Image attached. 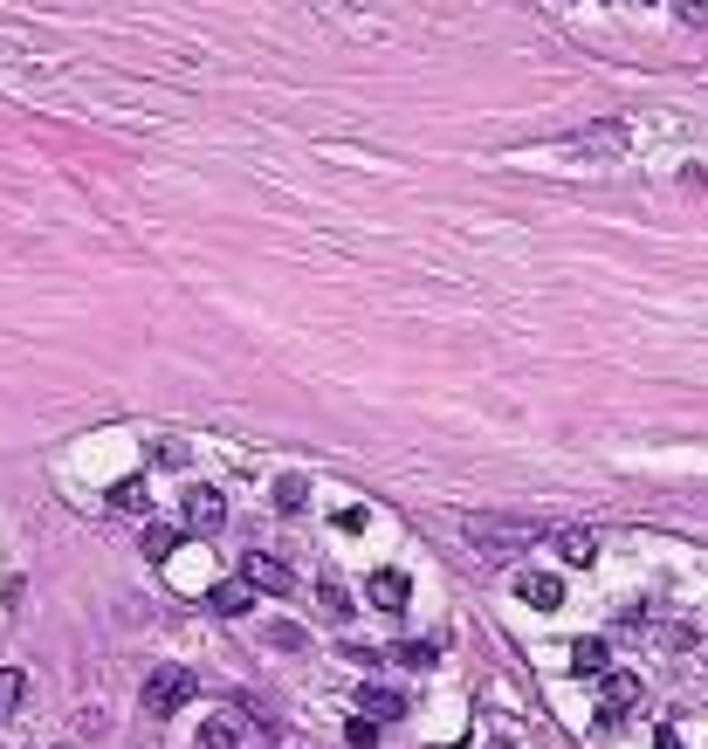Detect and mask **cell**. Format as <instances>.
I'll return each instance as SVG.
<instances>
[{
  "instance_id": "obj_1",
  "label": "cell",
  "mask_w": 708,
  "mask_h": 749,
  "mask_svg": "<svg viewBox=\"0 0 708 749\" xmlns=\"http://www.w3.org/2000/svg\"><path fill=\"white\" fill-rule=\"evenodd\" d=\"M543 536V523H530V516H475V523H468V543H475L482 550V558H523V550Z\"/></svg>"
},
{
  "instance_id": "obj_2",
  "label": "cell",
  "mask_w": 708,
  "mask_h": 749,
  "mask_svg": "<svg viewBox=\"0 0 708 749\" xmlns=\"http://www.w3.org/2000/svg\"><path fill=\"white\" fill-rule=\"evenodd\" d=\"M193 688H200V681H193L186 667H151V674H145V716H151V722L179 716V708L193 701Z\"/></svg>"
},
{
  "instance_id": "obj_3",
  "label": "cell",
  "mask_w": 708,
  "mask_h": 749,
  "mask_svg": "<svg viewBox=\"0 0 708 749\" xmlns=\"http://www.w3.org/2000/svg\"><path fill=\"white\" fill-rule=\"evenodd\" d=\"M179 523H186L193 536H214V530L227 523V495H220L214 482H193V489L179 495Z\"/></svg>"
},
{
  "instance_id": "obj_4",
  "label": "cell",
  "mask_w": 708,
  "mask_h": 749,
  "mask_svg": "<svg viewBox=\"0 0 708 749\" xmlns=\"http://www.w3.org/2000/svg\"><path fill=\"white\" fill-rule=\"evenodd\" d=\"M242 578H248L255 591H296V571L275 558V550H248V558H242Z\"/></svg>"
},
{
  "instance_id": "obj_5",
  "label": "cell",
  "mask_w": 708,
  "mask_h": 749,
  "mask_svg": "<svg viewBox=\"0 0 708 749\" xmlns=\"http://www.w3.org/2000/svg\"><path fill=\"white\" fill-rule=\"evenodd\" d=\"M242 736H248V716H242V708H220V716L200 722V749H242Z\"/></svg>"
},
{
  "instance_id": "obj_6",
  "label": "cell",
  "mask_w": 708,
  "mask_h": 749,
  "mask_svg": "<svg viewBox=\"0 0 708 749\" xmlns=\"http://www.w3.org/2000/svg\"><path fill=\"white\" fill-rule=\"evenodd\" d=\"M207 612H220V619L255 612V584H248V578H220V584L207 591Z\"/></svg>"
},
{
  "instance_id": "obj_7",
  "label": "cell",
  "mask_w": 708,
  "mask_h": 749,
  "mask_svg": "<svg viewBox=\"0 0 708 749\" xmlns=\"http://www.w3.org/2000/svg\"><path fill=\"white\" fill-rule=\"evenodd\" d=\"M365 591H372L378 612H406V605H413V578H406V571H372Z\"/></svg>"
},
{
  "instance_id": "obj_8",
  "label": "cell",
  "mask_w": 708,
  "mask_h": 749,
  "mask_svg": "<svg viewBox=\"0 0 708 749\" xmlns=\"http://www.w3.org/2000/svg\"><path fill=\"white\" fill-rule=\"evenodd\" d=\"M358 716H372V722H400V716H406V694H400V688H358Z\"/></svg>"
},
{
  "instance_id": "obj_9",
  "label": "cell",
  "mask_w": 708,
  "mask_h": 749,
  "mask_svg": "<svg viewBox=\"0 0 708 749\" xmlns=\"http://www.w3.org/2000/svg\"><path fill=\"white\" fill-rule=\"evenodd\" d=\"M517 599H523V605H543V612H550V605H564V584L550 578V571H523V578H517Z\"/></svg>"
},
{
  "instance_id": "obj_10",
  "label": "cell",
  "mask_w": 708,
  "mask_h": 749,
  "mask_svg": "<svg viewBox=\"0 0 708 749\" xmlns=\"http://www.w3.org/2000/svg\"><path fill=\"white\" fill-rule=\"evenodd\" d=\"M558 558H564L571 571H592V558H599V536H592V530H558Z\"/></svg>"
},
{
  "instance_id": "obj_11",
  "label": "cell",
  "mask_w": 708,
  "mask_h": 749,
  "mask_svg": "<svg viewBox=\"0 0 708 749\" xmlns=\"http://www.w3.org/2000/svg\"><path fill=\"white\" fill-rule=\"evenodd\" d=\"M606 667H612V660H606V640H578V647H571V674H578V681H599Z\"/></svg>"
},
{
  "instance_id": "obj_12",
  "label": "cell",
  "mask_w": 708,
  "mask_h": 749,
  "mask_svg": "<svg viewBox=\"0 0 708 749\" xmlns=\"http://www.w3.org/2000/svg\"><path fill=\"white\" fill-rule=\"evenodd\" d=\"M110 509H125V516H145V509H151V489H145V475L117 482V489H110Z\"/></svg>"
},
{
  "instance_id": "obj_13",
  "label": "cell",
  "mask_w": 708,
  "mask_h": 749,
  "mask_svg": "<svg viewBox=\"0 0 708 749\" xmlns=\"http://www.w3.org/2000/svg\"><path fill=\"white\" fill-rule=\"evenodd\" d=\"M21 701H28V674H21V667H0V722H8Z\"/></svg>"
},
{
  "instance_id": "obj_14",
  "label": "cell",
  "mask_w": 708,
  "mask_h": 749,
  "mask_svg": "<svg viewBox=\"0 0 708 749\" xmlns=\"http://www.w3.org/2000/svg\"><path fill=\"white\" fill-rule=\"evenodd\" d=\"M317 605H324V612H331V619H337V625H344V619H351V612H358V605H351V591H344V584H337V578H317Z\"/></svg>"
},
{
  "instance_id": "obj_15",
  "label": "cell",
  "mask_w": 708,
  "mask_h": 749,
  "mask_svg": "<svg viewBox=\"0 0 708 749\" xmlns=\"http://www.w3.org/2000/svg\"><path fill=\"white\" fill-rule=\"evenodd\" d=\"M599 681H606V708H633L640 701V674H612V667H606Z\"/></svg>"
},
{
  "instance_id": "obj_16",
  "label": "cell",
  "mask_w": 708,
  "mask_h": 749,
  "mask_svg": "<svg viewBox=\"0 0 708 749\" xmlns=\"http://www.w3.org/2000/svg\"><path fill=\"white\" fill-rule=\"evenodd\" d=\"M392 660H400V667H434L441 660V640H400V647H392Z\"/></svg>"
},
{
  "instance_id": "obj_17",
  "label": "cell",
  "mask_w": 708,
  "mask_h": 749,
  "mask_svg": "<svg viewBox=\"0 0 708 749\" xmlns=\"http://www.w3.org/2000/svg\"><path fill=\"white\" fill-rule=\"evenodd\" d=\"M138 550H145V564H166V558H173V550H179V536H173V530H159V523H151Z\"/></svg>"
},
{
  "instance_id": "obj_18",
  "label": "cell",
  "mask_w": 708,
  "mask_h": 749,
  "mask_svg": "<svg viewBox=\"0 0 708 749\" xmlns=\"http://www.w3.org/2000/svg\"><path fill=\"white\" fill-rule=\"evenodd\" d=\"M303 495H309V482H303V475H283V482H275V509H283V516H296Z\"/></svg>"
},
{
  "instance_id": "obj_19",
  "label": "cell",
  "mask_w": 708,
  "mask_h": 749,
  "mask_svg": "<svg viewBox=\"0 0 708 749\" xmlns=\"http://www.w3.org/2000/svg\"><path fill=\"white\" fill-rule=\"evenodd\" d=\"M186 461H193L186 441H151V467H186Z\"/></svg>"
},
{
  "instance_id": "obj_20",
  "label": "cell",
  "mask_w": 708,
  "mask_h": 749,
  "mask_svg": "<svg viewBox=\"0 0 708 749\" xmlns=\"http://www.w3.org/2000/svg\"><path fill=\"white\" fill-rule=\"evenodd\" d=\"M626 729V708H599V716H592V736H619Z\"/></svg>"
},
{
  "instance_id": "obj_21",
  "label": "cell",
  "mask_w": 708,
  "mask_h": 749,
  "mask_svg": "<svg viewBox=\"0 0 708 749\" xmlns=\"http://www.w3.org/2000/svg\"><path fill=\"white\" fill-rule=\"evenodd\" d=\"M372 742H378V722L358 716V722H351V749H372Z\"/></svg>"
},
{
  "instance_id": "obj_22",
  "label": "cell",
  "mask_w": 708,
  "mask_h": 749,
  "mask_svg": "<svg viewBox=\"0 0 708 749\" xmlns=\"http://www.w3.org/2000/svg\"><path fill=\"white\" fill-rule=\"evenodd\" d=\"M675 14H681L688 28H701V21H708V0H675Z\"/></svg>"
},
{
  "instance_id": "obj_23",
  "label": "cell",
  "mask_w": 708,
  "mask_h": 749,
  "mask_svg": "<svg viewBox=\"0 0 708 749\" xmlns=\"http://www.w3.org/2000/svg\"><path fill=\"white\" fill-rule=\"evenodd\" d=\"M660 749H681V742H675V729H660Z\"/></svg>"
},
{
  "instance_id": "obj_24",
  "label": "cell",
  "mask_w": 708,
  "mask_h": 749,
  "mask_svg": "<svg viewBox=\"0 0 708 749\" xmlns=\"http://www.w3.org/2000/svg\"><path fill=\"white\" fill-rule=\"evenodd\" d=\"M599 8H619V0H599Z\"/></svg>"
},
{
  "instance_id": "obj_25",
  "label": "cell",
  "mask_w": 708,
  "mask_h": 749,
  "mask_svg": "<svg viewBox=\"0 0 708 749\" xmlns=\"http://www.w3.org/2000/svg\"><path fill=\"white\" fill-rule=\"evenodd\" d=\"M49 749H69V742H49Z\"/></svg>"
}]
</instances>
